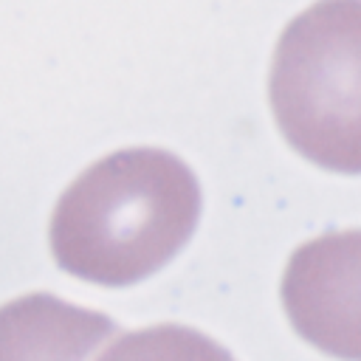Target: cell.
Returning a JSON list of instances; mask_svg holds the SVG:
<instances>
[{
    "label": "cell",
    "instance_id": "6da1fadb",
    "mask_svg": "<svg viewBox=\"0 0 361 361\" xmlns=\"http://www.w3.org/2000/svg\"><path fill=\"white\" fill-rule=\"evenodd\" d=\"M200 186L169 149L127 147L90 164L56 200L51 251L62 271L133 285L164 268L195 234Z\"/></svg>",
    "mask_w": 361,
    "mask_h": 361
},
{
    "label": "cell",
    "instance_id": "7a4b0ae2",
    "mask_svg": "<svg viewBox=\"0 0 361 361\" xmlns=\"http://www.w3.org/2000/svg\"><path fill=\"white\" fill-rule=\"evenodd\" d=\"M268 99L302 158L361 175V0H316L282 28Z\"/></svg>",
    "mask_w": 361,
    "mask_h": 361
},
{
    "label": "cell",
    "instance_id": "3957f363",
    "mask_svg": "<svg viewBox=\"0 0 361 361\" xmlns=\"http://www.w3.org/2000/svg\"><path fill=\"white\" fill-rule=\"evenodd\" d=\"M279 293L307 344L341 361H361V228L324 231L293 248Z\"/></svg>",
    "mask_w": 361,
    "mask_h": 361
},
{
    "label": "cell",
    "instance_id": "277c9868",
    "mask_svg": "<svg viewBox=\"0 0 361 361\" xmlns=\"http://www.w3.org/2000/svg\"><path fill=\"white\" fill-rule=\"evenodd\" d=\"M116 333L110 316L54 293H25L0 305V361H90Z\"/></svg>",
    "mask_w": 361,
    "mask_h": 361
},
{
    "label": "cell",
    "instance_id": "5b68a950",
    "mask_svg": "<svg viewBox=\"0 0 361 361\" xmlns=\"http://www.w3.org/2000/svg\"><path fill=\"white\" fill-rule=\"evenodd\" d=\"M99 361H234V355L206 333L166 322L118 336Z\"/></svg>",
    "mask_w": 361,
    "mask_h": 361
}]
</instances>
